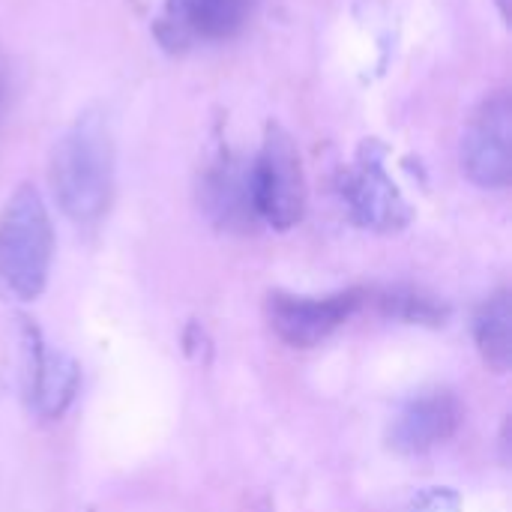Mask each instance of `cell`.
I'll return each mask as SVG.
<instances>
[{"instance_id": "obj_1", "label": "cell", "mask_w": 512, "mask_h": 512, "mask_svg": "<svg viewBox=\"0 0 512 512\" xmlns=\"http://www.w3.org/2000/svg\"><path fill=\"white\" fill-rule=\"evenodd\" d=\"M48 177L60 210L75 225L90 228L108 213L114 195V141L102 111L87 108L57 138Z\"/></svg>"}, {"instance_id": "obj_2", "label": "cell", "mask_w": 512, "mask_h": 512, "mask_svg": "<svg viewBox=\"0 0 512 512\" xmlns=\"http://www.w3.org/2000/svg\"><path fill=\"white\" fill-rule=\"evenodd\" d=\"M54 228L42 195L21 183L0 213V282L18 300H36L51 273Z\"/></svg>"}, {"instance_id": "obj_3", "label": "cell", "mask_w": 512, "mask_h": 512, "mask_svg": "<svg viewBox=\"0 0 512 512\" xmlns=\"http://www.w3.org/2000/svg\"><path fill=\"white\" fill-rule=\"evenodd\" d=\"M252 198L258 222L276 231L294 228L306 213V177L300 150L282 123H267L261 150L252 162Z\"/></svg>"}, {"instance_id": "obj_4", "label": "cell", "mask_w": 512, "mask_h": 512, "mask_svg": "<svg viewBox=\"0 0 512 512\" xmlns=\"http://www.w3.org/2000/svg\"><path fill=\"white\" fill-rule=\"evenodd\" d=\"M339 195L348 204L351 219L360 228L393 234L402 231L414 210L384 168V153L378 144H363L357 162L339 177Z\"/></svg>"}, {"instance_id": "obj_5", "label": "cell", "mask_w": 512, "mask_h": 512, "mask_svg": "<svg viewBox=\"0 0 512 512\" xmlns=\"http://www.w3.org/2000/svg\"><path fill=\"white\" fill-rule=\"evenodd\" d=\"M462 168L483 189H507L512 177V102L492 93L471 114L462 138Z\"/></svg>"}, {"instance_id": "obj_6", "label": "cell", "mask_w": 512, "mask_h": 512, "mask_svg": "<svg viewBox=\"0 0 512 512\" xmlns=\"http://www.w3.org/2000/svg\"><path fill=\"white\" fill-rule=\"evenodd\" d=\"M363 291H339L327 297H300V294H270L267 315L270 327L291 348H315L330 339L360 306Z\"/></svg>"}, {"instance_id": "obj_7", "label": "cell", "mask_w": 512, "mask_h": 512, "mask_svg": "<svg viewBox=\"0 0 512 512\" xmlns=\"http://www.w3.org/2000/svg\"><path fill=\"white\" fill-rule=\"evenodd\" d=\"M21 348H24V393L30 408L42 420L63 417L81 384L78 363L60 348H48L42 342L39 327L30 318H21Z\"/></svg>"}, {"instance_id": "obj_8", "label": "cell", "mask_w": 512, "mask_h": 512, "mask_svg": "<svg viewBox=\"0 0 512 512\" xmlns=\"http://www.w3.org/2000/svg\"><path fill=\"white\" fill-rule=\"evenodd\" d=\"M198 201L207 219L222 231L246 234L258 225L252 198V162L228 147H219L198 183Z\"/></svg>"}, {"instance_id": "obj_9", "label": "cell", "mask_w": 512, "mask_h": 512, "mask_svg": "<svg viewBox=\"0 0 512 512\" xmlns=\"http://www.w3.org/2000/svg\"><path fill=\"white\" fill-rule=\"evenodd\" d=\"M252 0H165L156 36L168 51H183L195 39H231L249 18Z\"/></svg>"}, {"instance_id": "obj_10", "label": "cell", "mask_w": 512, "mask_h": 512, "mask_svg": "<svg viewBox=\"0 0 512 512\" xmlns=\"http://www.w3.org/2000/svg\"><path fill=\"white\" fill-rule=\"evenodd\" d=\"M465 420L462 402L450 390H426L402 405L390 426V447L402 456H420L447 444Z\"/></svg>"}, {"instance_id": "obj_11", "label": "cell", "mask_w": 512, "mask_h": 512, "mask_svg": "<svg viewBox=\"0 0 512 512\" xmlns=\"http://www.w3.org/2000/svg\"><path fill=\"white\" fill-rule=\"evenodd\" d=\"M474 342L486 366L507 372L512 363V300L510 291L486 297L474 312Z\"/></svg>"}, {"instance_id": "obj_12", "label": "cell", "mask_w": 512, "mask_h": 512, "mask_svg": "<svg viewBox=\"0 0 512 512\" xmlns=\"http://www.w3.org/2000/svg\"><path fill=\"white\" fill-rule=\"evenodd\" d=\"M378 312L405 324H423V327H444L450 318V306L438 300L435 294L414 288V285H390L375 294Z\"/></svg>"}, {"instance_id": "obj_13", "label": "cell", "mask_w": 512, "mask_h": 512, "mask_svg": "<svg viewBox=\"0 0 512 512\" xmlns=\"http://www.w3.org/2000/svg\"><path fill=\"white\" fill-rule=\"evenodd\" d=\"M495 3H498L501 18H504V21H510V0H495Z\"/></svg>"}, {"instance_id": "obj_14", "label": "cell", "mask_w": 512, "mask_h": 512, "mask_svg": "<svg viewBox=\"0 0 512 512\" xmlns=\"http://www.w3.org/2000/svg\"><path fill=\"white\" fill-rule=\"evenodd\" d=\"M0 96H3V75H0Z\"/></svg>"}]
</instances>
